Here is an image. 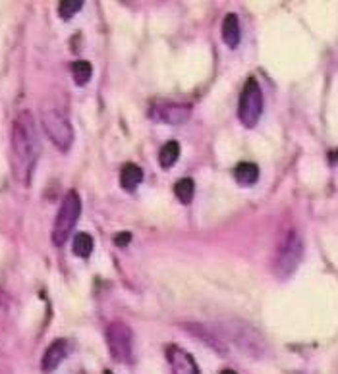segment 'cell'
I'll return each mask as SVG.
<instances>
[{"label":"cell","instance_id":"obj_18","mask_svg":"<svg viewBox=\"0 0 338 374\" xmlns=\"http://www.w3.org/2000/svg\"><path fill=\"white\" fill-rule=\"evenodd\" d=\"M130 241H132V234H130V232H124V234H116V237H114V243H116L118 247H124V245H128Z\"/></svg>","mask_w":338,"mask_h":374},{"label":"cell","instance_id":"obj_17","mask_svg":"<svg viewBox=\"0 0 338 374\" xmlns=\"http://www.w3.org/2000/svg\"><path fill=\"white\" fill-rule=\"evenodd\" d=\"M81 6H83L81 0H62L58 6L60 18H62V20H70V18H73L76 14L80 12Z\"/></svg>","mask_w":338,"mask_h":374},{"label":"cell","instance_id":"obj_3","mask_svg":"<svg viewBox=\"0 0 338 374\" xmlns=\"http://www.w3.org/2000/svg\"><path fill=\"white\" fill-rule=\"evenodd\" d=\"M81 214V199L78 195V191L70 189L66 193V197L62 201L54 220L53 226V243L56 247L64 245L68 241V237L73 232V226L78 222V218Z\"/></svg>","mask_w":338,"mask_h":374},{"label":"cell","instance_id":"obj_14","mask_svg":"<svg viewBox=\"0 0 338 374\" xmlns=\"http://www.w3.org/2000/svg\"><path fill=\"white\" fill-rule=\"evenodd\" d=\"M72 76L78 85H86L87 81L91 79V76H93V66L87 60H78V62L72 64Z\"/></svg>","mask_w":338,"mask_h":374},{"label":"cell","instance_id":"obj_16","mask_svg":"<svg viewBox=\"0 0 338 374\" xmlns=\"http://www.w3.org/2000/svg\"><path fill=\"white\" fill-rule=\"evenodd\" d=\"M193 191H195V185H193V180H190V177H182V180H178L176 185H174L176 197H178L184 204L192 203Z\"/></svg>","mask_w":338,"mask_h":374},{"label":"cell","instance_id":"obj_2","mask_svg":"<svg viewBox=\"0 0 338 374\" xmlns=\"http://www.w3.org/2000/svg\"><path fill=\"white\" fill-rule=\"evenodd\" d=\"M302 256H304V241H302L298 232L290 230L282 237V241L279 243L277 253H275V261H272L275 274L282 280L290 278L298 270Z\"/></svg>","mask_w":338,"mask_h":374},{"label":"cell","instance_id":"obj_20","mask_svg":"<svg viewBox=\"0 0 338 374\" xmlns=\"http://www.w3.org/2000/svg\"><path fill=\"white\" fill-rule=\"evenodd\" d=\"M220 374H238V373H234V370H230V368H226V370H222Z\"/></svg>","mask_w":338,"mask_h":374},{"label":"cell","instance_id":"obj_19","mask_svg":"<svg viewBox=\"0 0 338 374\" xmlns=\"http://www.w3.org/2000/svg\"><path fill=\"white\" fill-rule=\"evenodd\" d=\"M329 158H331L332 165H337V166H338V151H332L331 155H329Z\"/></svg>","mask_w":338,"mask_h":374},{"label":"cell","instance_id":"obj_6","mask_svg":"<svg viewBox=\"0 0 338 374\" xmlns=\"http://www.w3.org/2000/svg\"><path fill=\"white\" fill-rule=\"evenodd\" d=\"M108 351L116 363H130L133 357V334L124 322H113L106 326Z\"/></svg>","mask_w":338,"mask_h":374},{"label":"cell","instance_id":"obj_11","mask_svg":"<svg viewBox=\"0 0 338 374\" xmlns=\"http://www.w3.org/2000/svg\"><path fill=\"white\" fill-rule=\"evenodd\" d=\"M234 180L240 185H253L259 180V168L253 162H240L234 168Z\"/></svg>","mask_w":338,"mask_h":374},{"label":"cell","instance_id":"obj_1","mask_svg":"<svg viewBox=\"0 0 338 374\" xmlns=\"http://www.w3.org/2000/svg\"><path fill=\"white\" fill-rule=\"evenodd\" d=\"M10 145H12L14 177L27 185L31 182V174L41 152L39 133H37L34 114L29 110L20 112L14 120Z\"/></svg>","mask_w":338,"mask_h":374},{"label":"cell","instance_id":"obj_13","mask_svg":"<svg viewBox=\"0 0 338 374\" xmlns=\"http://www.w3.org/2000/svg\"><path fill=\"white\" fill-rule=\"evenodd\" d=\"M180 158V145L178 141H168V143L163 145V149L159 152V162L160 166L168 170L176 165V160Z\"/></svg>","mask_w":338,"mask_h":374},{"label":"cell","instance_id":"obj_4","mask_svg":"<svg viewBox=\"0 0 338 374\" xmlns=\"http://www.w3.org/2000/svg\"><path fill=\"white\" fill-rule=\"evenodd\" d=\"M261 114H263V91L259 87L257 79L250 78L240 95L238 116L245 128H255Z\"/></svg>","mask_w":338,"mask_h":374},{"label":"cell","instance_id":"obj_21","mask_svg":"<svg viewBox=\"0 0 338 374\" xmlns=\"http://www.w3.org/2000/svg\"><path fill=\"white\" fill-rule=\"evenodd\" d=\"M105 374H113V373H111V370H106V373Z\"/></svg>","mask_w":338,"mask_h":374},{"label":"cell","instance_id":"obj_7","mask_svg":"<svg viewBox=\"0 0 338 374\" xmlns=\"http://www.w3.org/2000/svg\"><path fill=\"white\" fill-rule=\"evenodd\" d=\"M166 359L173 368V374H199L198 363L188 351H184L178 346H168L166 349Z\"/></svg>","mask_w":338,"mask_h":374},{"label":"cell","instance_id":"obj_12","mask_svg":"<svg viewBox=\"0 0 338 374\" xmlns=\"http://www.w3.org/2000/svg\"><path fill=\"white\" fill-rule=\"evenodd\" d=\"M141 180H143V172H141L140 166L126 165L120 172V185L128 191L135 189L141 184Z\"/></svg>","mask_w":338,"mask_h":374},{"label":"cell","instance_id":"obj_5","mask_svg":"<svg viewBox=\"0 0 338 374\" xmlns=\"http://www.w3.org/2000/svg\"><path fill=\"white\" fill-rule=\"evenodd\" d=\"M43 130L48 135V139L53 141L54 147L60 151H68L73 143V128L70 124V120L58 110H47L43 112Z\"/></svg>","mask_w":338,"mask_h":374},{"label":"cell","instance_id":"obj_8","mask_svg":"<svg viewBox=\"0 0 338 374\" xmlns=\"http://www.w3.org/2000/svg\"><path fill=\"white\" fill-rule=\"evenodd\" d=\"M190 112H192L190 106L176 105V103H173V105L157 106V108L153 110V118L160 120V122H165V124L178 125L190 120Z\"/></svg>","mask_w":338,"mask_h":374},{"label":"cell","instance_id":"obj_9","mask_svg":"<svg viewBox=\"0 0 338 374\" xmlns=\"http://www.w3.org/2000/svg\"><path fill=\"white\" fill-rule=\"evenodd\" d=\"M70 353V346L66 340H56L53 341L47 348L45 355H43V361H41V368L43 373H53L60 367V363L64 361Z\"/></svg>","mask_w":338,"mask_h":374},{"label":"cell","instance_id":"obj_10","mask_svg":"<svg viewBox=\"0 0 338 374\" xmlns=\"http://www.w3.org/2000/svg\"><path fill=\"white\" fill-rule=\"evenodd\" d=\"M222 41L230 48H236L240 43V21L236 14H228L222 21Z\"/></svg>","mask_w":338,"mask_h":374},{"label":"cell","instance_id":"obj_15","mask_svg":"<svg viewBox=\"0 0 338 374\" xmlns=\"http://www.w3.org/2000/svg\"><path fill=\"white\" fill-rule=\"evenodd\" d=\"M73 253L78 256H89L91 255V251H93V237L86 234V232H80L78 236L73 237Z\"/></svg>","mask_w":338,"mask_h":374}]
</instances>
